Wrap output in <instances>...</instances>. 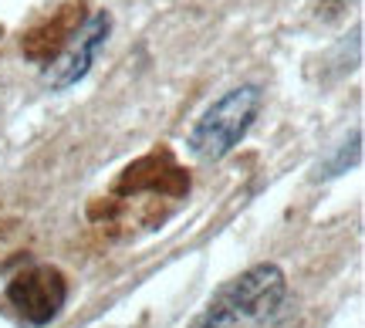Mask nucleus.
<instances>
[{
    "instance_id": "nucleus-1",
    "label": "nucleus",
    "mask_w": 365,
    "mask_h": 328,
    "mask_svg": "<svg viewBox=\"0 0 365 328\" xmlns=\"http://www.w3.org/2000/svg\"><path fill=\"white\" fill-rule=\"evenodd\" d=\"M287 294V277L277 264H254L217 291L207 312L190 328H250L271 322Z\"/></svg>"
},
{
    "instance_id": "nucleus-2",
    "label": "nucleus",
    "mask_w": 365,
    "mask_h": 328,
    "mask_svg": "<svg viewBox=\"0 0 365 328\" xmlns=\"http://www.w3.org/2000/svg\"><path fill=\"white\" fill-rule=\"evenodd\" d=\"M261 102H264V88L254 85V81L223 92L190 129V139H186L190 153L196 159H207V163H217L227 153H234L240 139L254 125V118L261 112Z\"/></svg>"
},
{
    "instance_id": "nucleus-3",
    "label": "nucleus",
    "mask_w": 365,
    "mask_h": 328,
    "mask_svg": "<svg viewBox=\"0 0 365 328\" xmlns=\"http://www.w3.org/2000/svg\"><path fill=\"white\" fill-rule=\"evenodd\" d=\"M4 302L31 328L51 325L68 302V281L58 267H27L11 277Z\"/></svg>"
},
{
    "instance_id": "nucleus-4",
    "label": "nucleus",
    "mask_w": 365,
    "mask_h": 328,
    "mask_svg": "<svg viewBox=\"0 0 365 328\" xmlns=\"http://www.w3.org/2000/svg\"><path fill=\"white\" fill-rule=\"evenodd\" d=\"M108 34H112V14L108 11L91 14L88 21L81 24V31L75 34V41L51 61V71H48L51 88H68L78 78H85L91 61H95V51L108 41Z\"/></svg>"
},
{
    "instance_id": "nucleus-5",
    "label": "nucleus",
    "mask_w": 365,
    "mask_h": 328,
    "mask_svg": "<svg viewBox=\"0 0 365 328\" xmlns=\"http://www.w3.org/2000/svg\"><path fill=\"white\" fill-rule=\"evenodd\" d=\"M85 21H88L85 0H68V4H61V11H54L44 24L27 31L24 41H21V51L31 61H54L75 41V34L81 31Z\"/></svg>"
},
{
    "instance_id": "nucleus-6",
    "label": "nucleus",
    "mask_w": 365,
    "mask_h": 328,
    "mask_svg": "<svg viewBox=\"0 0 365 328\" xmlns=\"http://www.w3.org/2000/svg\"><path fill=\"white\" fill-rule=\"evenodd\" d=\"M139 193V190H163V193H173V197H180L190 190V173H182L173 159L166 163H159V156H149V159H139V163H132L125 176H122V183H118V193Z\"/></svg>"
},
{
    "instance_id": "nucleus-7",
    "label": "nucleus",
    "mask_w": 365,
    "mask_h": 328,
    "mask_svg": "<svg viewBox=\"0 0 365 328\" xmlns=\"http://www.w3.org/2000/svg\"><path fill=\"white\" fill-rule=\"evenodd\" d=\"M345 14V0H322V7H318V17H325V21H335Z\"/></svg>"
}]
</instances>
